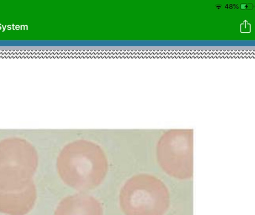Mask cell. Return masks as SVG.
Listing matches in <instances>:
<instances>
[{
    "label": "cell",
    "mask_w": 255,
    "mask_h": 215,
    "mask_svg": "<svg viewBox=\"0 0 255 215\" xmlns=\"http://www.w3.org/2000/svg\"><path fill=\"white\" fill-rule=\"evenodd\" d=\"M119 201L125 215H165L170 207V196L162 180L142 174L126 183Z\"/></svg>",
    "instance_id": "1"
},
{
    "label": "cell",
    "mask_w": 255,
    "mask_h": 215,
    "mask_svg": "<svg viewBox=\"0 0 255 215\" xmlns=\"http://www.w3.org/2000/svg\"><path fill=\"white\" fill-rule=\"evenodd\" d=\"M247 4H242L241 5V8L242 9H246Z\"/></svg>",
    "instance_id": "6"
},
{
    "label": "cell",
    "mask_w": 255,
    "mask_h": 215,
    "mask_svg": "<svg viewBox=\"0 0 255 215\" xmlns=\"http://www.w3.org/2000/svg\"><path fill=\"white\" fill-rule=\"evenodd\" d=\"M55 215H103V211L101 203L95 198L78 194L62 200Z\"/></svg>",
    "instance_id": "4"
},
{
    "label": "cell",
    "mask_w": 255,
    "mask_h": 215,
    "mask_svg": "<svg viewBox=\"0 0 255 215\" xmlns=\"http://www.w3.org/2000/svg\"><path fill=\"white\" fill-rule=\"evenodd\" d=\"M193 130L172 129L164 132L156 145L158 163L167 175L179 180L190 179L193 174Z\"/></svg>",
    "instance_id": "2"
},
{
    "label": "cell",
    "mask_w": 255,
    "mask_h": 215,
    "mask_svg": "<svg viewBox=\"0 0 255 215\" xmlns=\"http://www.w3.org/2000/svg\"><path fill=\"white\" fill-rule=\"evenodd\" d=\"M253 8V5L252 4H247L246 9H252Z\"/></svg>",
    "instance_id": "5"
},
{
    "label": "cell",
    "mask_w": 255,
    "mask_h": 215,
    "mask_svg": "<svg viewBox=\"0 0 255 215\" xmlns=\"http://www.w3.org/2000/svg\"><path fill=\"white\" fill-rule=\"evenodd\" d=\"M218 8H220L221 7V5H218V6H216Z\"/></svg>",
    "instance_id": "7"
},
{
    "label": "cell",
    "mask_w": 255,
    "mask_h": 215,
    "mask_svg": "<svg viewBox=\"0 0 255 215\" xmlns=\"http://www.w3.org/2000/svg\"><path fill=\"white\" fill-rule=\"evenodd\" d=\"M59 174L68 185L78 189H90L101 183L107 171L103 157L70 155L58 162Z\"/></svg>",
    "instance_id": "3"
}]
</instances>
